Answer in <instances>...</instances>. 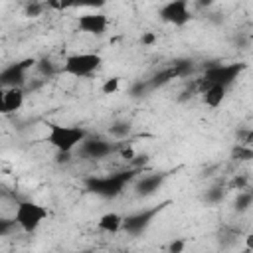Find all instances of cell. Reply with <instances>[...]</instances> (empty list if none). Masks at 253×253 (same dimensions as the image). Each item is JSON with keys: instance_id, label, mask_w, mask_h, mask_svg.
Segmentation results:
<instances>
[{"instance_id": "6da1fadb", "label": "cell", "mask_w": 253, "mask_h": 253, "mask_svg": "<svg viewBox=\"0 0 253 253\" xmlns=\"http://www.w3.org/2000/svg\"><path fill=\"white\" fill-rule=\"evenodd\" d=\"M136 176V170H123V172H115V174H109V176H101V178H87L85 180V188L91 192V194H97L101 198H117L123 188L134 180Z\"/></svg>"}, {"instance_id": "7a4b0ae2", "label": "cell", "mask_w": 253, "mask_h": 253, "mask_svg": "<svg viewBox=\"0 0 253 253\" xmlns=\"http://www.w3.org/2000/svg\"><path fill=\"white\" fill-rule=\"evenodd\" d=\"M85 138H87V132L81 126H65L55 123L47 125L45 142H49L57 152H71L73 148L81 146Z\"/></svg>"}, {"instance_id": "3957f363", "label": "cell", "mask_w": 253, "mask_h": 253, "mask_svg": "<svg viewBox=\"0 0 253 253\" xmlns=\"http://www.w3.org/2000/svg\"><path fill=\"white\" fill-rule=\"evenodd\" d=\"M245 69V63H213L206 69L204 77L200 79V91L204 93L208 87L211 85H221V87H229L239 73Z\"/></svg>"}, {"instance_id": "277c9868", "label": "cell", "mask_w": 253, "mask_h": 253, "mask_svg": "<svg viewBox=\"0 0 253 253\" xmlns=\"http://www.w3.org/2000/svg\"><path fill=\"white\" fill-rule=\"evenodd\" d=\"M47 217V210L36 202H18L16 204V211H14V219L18 223V227L24 233H34L43 219Z\"/></svg>"}, {"instance_id": "5b68a950", "label": "cell", "mask_w": 253, "mask_h": 253, "mask_svg": "<svg viewBox=\"0 0 253 253\" xmlns=\"http://www.w3.org/2000/svg\"><path fill=\"white\" fill-rule=\"evenodd\" d=\"M103 59L99 53H71L65 57L61 71L71 77H87L101 67Z\"/></svg>"}, {"instance_id": "8992f818", "label": "cell", "mask_w": 253, "mask_h": 253, "mask_svg": "<svg viewBox=\"0 0 253 253\" xmlns=\"http://www.w3.org/2000/svg\"><path fill=\"white\" fill-rule=\"evenodd\" d=\"M168 206V202L156 206V208H150V210H142V211H136V213H130L125 217V223H123V229L128 233V235H140L144 233L150 223L154 221V217Z\"/></svg>"}, {"instance_id": "52a82bcc", "label": "cell", "mask_w": 253, "mask_h": 253, "mask_svg": "<svg viewBox=\"0 0 253 253\" xmlns=\"http://www.w3.org/2000/svg\"><path fill=\"white\" fill-rule=\"evenodd\" d=\"M34 65H38V61L34 57H28V59H22L18 63H12V65L4 67L2 73H0L2 87L4 89H8V87H22L24 81H26V71L30 67H34Z\"/></svg>"}, {"instance_id": "ba28073f", "label": "cell", "mask_w": 253, "mask_h": 253, "mask_svg": "<svg viewBox=\"0 0 253 253\" xmlns=\"http://www.w3.org/2000/svg\"><path fill=\"white\" fill-rule=\"evenodd\" d=\"M158 16H160L162 22L172 24V26H184V24H188L190 18H192L186 0H172V2H166V4L158 10Z\"/></svg>"}, {"instance_id": "9c48e42d", "label": "cell", "mask_w": 253, "mask_h": 253, "mask_svg": "<svg viewBox=\"0 0 253 253\" xmlns=\"http://www.w3.org/2000/svg\"><path fill=\"white\" fill-rule=\"evenodd\" d=\"M190 71H192V61H188V59L186 61H174L170 67H166L164 71L156 73L152 79L146 81L148 83V91L156 89V87H162V85H166L168 81H172L176 77H186Z\"/></svg>"}, {"instance_id": "30bf717a", "label": "cell", "mask_w": 253, "mask_h": 253, "mask_svg": "<svg viewBox=\"0 0 253 253\" xmlns=\"http://www.w3.org/2000/svg\"><path fill=\"white\" fill-rule=\"evenodd\" d=\"M117 150V146L105 138H85L83 144L79 146V152L91 160H101V158H107L111 156L113 152Z\"/></svg>"}, {"instance_id": "8fae6325", "label": "cell", "mask_w": 253, "mask_h": 253, "mask_svg": "<svg viewBox=\"0 0 253 253\" xmlns=\"http://www.w3.org/2000/svg\"><path fill=\"white\" fill-rule=\"evenodd\" d=\"M109 26V20L105 14L101 12H91V14H81L77 18V28L85 34H91V36H101L105 34Z\"/></svg>"}, {"instance_id": "7c38bea8", "label": "cell", "mask_w": 253, "mask_h": 253, "mask_svg": "<svg viewBox=\"0 0 253 253\" xmlns=\"http://www.w3.org/2000/svg\"><path fill=\"white\" fill-rule=\"evenodd\" d=\"M24 105V91L22 87H8L2 89L0 95V111L2 113H16Z\"/></svg>"}, {"instance_id": "4fadbf2b", "label": "cell", "mask_w": 253, "mask_h": 253, "mask_svg": "<svg viewBox=\"0 0 253 253\" xmlns=\"http://www.w3.org/2000/svg\"><path fill=\"white\" fill-rule=\"evenodd\" d=\"M164 180H166V174H146L134 182V192L136 196H142V198L152 196L164 184Z\"/></svg>"}, {"instance_id": "5bb4252c", "label": "cell", "mask_w": 253, "mask_h": 253, "mask_svg": "<svg viewBox=\"0 0 253 253\" xmlns=\"http://www.w3.org/2000/svg\"><path fill=\"white\" fill-rule=\"evenodd\" d=\"M123 223H125V217L119 215L117 211H109V213H103L97 221V227L101 231H107V233H117L123 229Z\"/></svg>"}, {"instance_id": "9a60e30c", "label": "cell", "mask_w": 253, "mask_h": 253, "mask_svg": "<svg viewBox=\"0 0 253 253\" xmlns=\"http://www.w3.org/2000/svg\"><path fill=\"white\" fill-rule=\"evenodd\" d=\"M225 91H227V87H221V85H211V87H208L202 95H204V103L210 107V109H217L221 103H223V99H225Z\"/></svg>"}, {"instance_id": "2e32d148", "label": "cell", "mask_w": 253, "mask_h": 253, "mask_svg": "<svg viewBox=\"0 0 253 253\" xmlns=\"http://www.w3.org/2000/svg\"><path fill=\"white\" fill-rule=\"evenodd\" d=\"M251 206H253V192L241 190V192L237 194L235 202H233V210H235L237 213H243V211H247Z\"/></svg>"}, {"instance_id": "e0dca14e", "label": "cell", "mask_w": 253, "mask_h": 253, "mask_svg": "<svg viewBox=\"0 0 253 253\" xmlns=\"http://www.w3.org/2000/svg\"><path fill=\"white\" fill-rule=\"evenodd\" d=\"M231 158L233 160H253V148L245 144H235L231 148Z\"/></svg>"}, {"instance_id": "ac0fdd59", "label": "cell", "mask_w": 253, "mask_h": 253, "mask_svg": "<svg viewBox=\"0 0 253 253\" xmlns=\"http://www.w3.org/2000/svg\"><path fill=\"white\" fill-rule=\"evenodd\" d=\"M119 87H121V79H119V77H109V79H105V83L101 85V93H103V95H115V93L119 91Z\"/></svg>"}, {"instance_id": "d6986e66", "label": "cell", "mask_w": 253, "mask_h": 253, "mask_svg": "<svg viewBox=\"0 0 253 253\" xmlns=\"http://www.w3.org/2000/svg\"><path fill=\"white\" fill-rule=\"evenodd\" d=\"M128 132H130V125H128V123H115V125L109 128V134L115 136V138H125Z\"/></svg>"}, {"instance_id": "ffe728a7", "label": "cell", "mask_w": 253, "mask_h": 253, "mask_svg": "<svg viewBox=\"0 0 253 253\" xmlns=\"http://www.w3.org/2000/svg\"><path fill=\"white\" fill-rule=\"evenodd\" d=\"M204 200H206L208 204H219V202L223 200V188H219V186H213V188H210V190L206 192Z\"/></svg>"}, {"instance_id": "44dd1931", "label": "cell", "mask_w": 253, "mask_h": 253, "mask_svg": "<svg viewBox=\"0 0 253 253\" xmlns=\"http://www.w3.org/2000/svg\"><path fill=\"white\" fill-rule=\"evenodd\" d=\"M43 8H45V4H40V2H30V4H26L24 14H26L28 18H38V16H42Z\"/></svg>"}, {"instance_id": "7402d4cb", "label": "cell", "mask_w": 253, "mask_h": 253, "mask_svg": "<svg viewBox=\"0 0 253 253\" xmlns=\"http://www.w3.org/2000/svg\"><path fill=\"white\" fill-rule=\"evenodd\" d=\"M36 67H38V71H40L42 75H47V77L55 73V69H53V63H51L49 59H42V61H38V65H36Z\"/></svg>"}, {"instance_id": "603a6c76", "label": "cell", "mask_w": 253, "mask_h": 253, "mask_svg": "<svg viewBox=\"0 0 253 253\" xmlns=\"http://www.w3.org/2000/svg\"><path fill=\"white\" fill-rule=\"evenodd\" d=\"M18 227V223H16V219H2L0 221V235H10V231L12 229H16Z\"/></svg>"}, {"instance_id": "cb8c5ba5", "label": "cell", "mask_w": 253, "mask_h": 253, "mask_svg": "<svg viewBox=\"0 0 253 253\" xmlns=\"http://www.w3.org/2000/svg\"><path fill=\"white\" fill-rule=\"evenodd\" d=\"M237 136L241 138V144H245V146H251V148H253V128H249V130H241Z\"/></svg>"}, {"instance_id": "d4e9b609", "label": "cell", "mask_w": 253, "mask_h": 253, "mask_svg": "<svg viewBox=\"0 0 253 253\" xmlns=\"http://www.w3.org/2000/svg\"><path fill=\"white\" fill-rule=\"evenodd\" d=\"M184 247H186V241L184 239H174L170 243V247H168V253H182Z\"/></svg>"}, {"instance_id": "484cf974", "label": "cell", "mask_w": 253, "mask_h": 253, "mask_svg": "<svg viewBox=\"0 0 253 253\" xmlns=\"http://www.w3.org/2000/svg\"><path fill=\"white\" fill-rule=\"evenodd\" d=\"M140 43L142 45H154L156 43V34L154 32H144L140 36Z\"/></svg>"}, {"instance_id": "4316f807", "label": "cell", "mask_w": 253, "mask_h": 253, "mask_svg": "<svg viewBox=\"0 0 253 253\" xmlns=\"http://www.w3.org/2000/svg\"><path fill=\"white\" fill-rule=\"evenodd\" d=\"M229 186H231V188H237V190H245V186H247V178H245V176H235V178L231 180Z\"/></svg>"}, {"instance_id": "83f0119b", "label": "cell", "mask_w": 253, "mask_h": 253, "mask_svg": "<svg viewBox=\"0 0 253 253\" xmlns=\"http://www.w3.org/2000/svg\"><path fill=\"white\" fill-rule=\"evenodd\" d=\"M121 156H123L125 160H132V158H134V150H132V148H123V150H121Z\"/></svg>"}, {"instance_id": "f1b7e54d", "label": "cell", "mask_w": 253, "mask_h": 253, "mask_svg": "<svg viewBox=\"0 0 253 253\" xmlns=\"http://www.w3.org/2000/svg\"><path fill=\"white\" fill-rule=\"evenodd\" d=\"M245 245H247V249H251V247H253V233L245 237Z\"/></svg>"}, {"instance_id": "f546056e", "label": "cell", "mask_w": 253, "mask_h": 253, "mask_svg": "<svg viewBox=\"0 0 253 253\" xmlns=\"http://www.w3.org/2000/svg\"><path fill=\"white\" fill-rule=\"evenodd\" d=\"M249 251H251V253H253V247H251V249H249Z\"/></svg>"}]
</instances>
